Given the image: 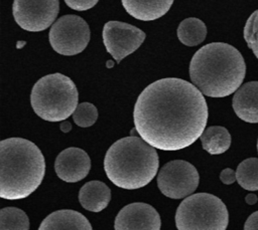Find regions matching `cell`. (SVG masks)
Wrapping results in <instances>:
<instances>
[{"mask_svg": "<svg viewBox=\"0 0 258 230\" xmlns=\"http://www.w3.org/2000/svg\"><path fill=\"white\" fill-rule=\"evenodd\" d=\"M208 105L192 83L175 77L158 79L139 94L133 111L135 130L155 149L178 151L205 131Z\"/></svg>", "mask_w": 258, "mask_h": 230, "instance_id": "6da1fadb", "label": "cell"}, {"mask_svg": "<svg viewBox=\"0 0 258 230\" xmlns=\"http://www.w3.org/2000/svg\"><path fill=\"white\" fill-rule=\"evenodd\" d=\"M246 74V63L240 51L224 42L209 43L200 48L189 63L192 83L211 97L235 92Z\"/></svg>", "mask_w": 258, "mask_h": 230, "instance_id": "7a4b0ae2", "label": "cell"}, {"mask_svg": "<svg viewBox=\"0 0 258 230\" xmlns=\"http://www.w3.org/2000/svg\"><path fill=\"white\" fill-rule=\"evenodd\" d=\"M0 197L20 200L28 197L41 184L45 173L44 157L39 148L22 138H9L0 143Z\"/></svg>", "mask_w": 258, "mask_h": 230, "instance_id": "3957f363", "label": "cell"}, {"mask_svg": "<svg viewBox=\"0 0 258 230\" xmlns=\"http://www.w3.org/2000/svg\"><path fill=\"white\" fill-rule=\"evenodd\" d=\"M159 160L155 148L142 138L125 137L116 141L107 151L104 170L108 179L117 187L139 189L155 177Z\"/></svg>", "mask_w": 258, "mask_h": 230, "instance_id": "277c9868", "label": "cell"}, {"mask_svg": "<svg viewBox=\"0 0 258 230\" xmlns=\"http://www.w3.org/2000/svg\"><path fill=\"white\" fill-rule=\"evenodd\" d=\"M78 99L76 84L61 73L48 74L38 79L30 94V103L34 112L48 122L68 119L77 108Z\"/></svg>", "mask_w": 258, "mask_h": 230, "instance_id": "5b68a950", "label": "cell"}, {"mask_svg": "<svg viewBox=\"0 0 258 230\" xmlns=\"http://www.w3.org/2000/svg\"><path fill=\"white\" fill-rule=\"evenodd\" d=\"M228 222L226 205L220 198L208 193L187 196L175 213L178 230H225Z\"/></svg>", "mask_w": 258, "mask_h": 230, "instance_id": "8992f818", "label": "cell"}, {"mask_svg": "<svg viewBox=\"0 0 258 230\" xmlns=\"http://www.w3.org/2000/svg\"><path fill=\"white\" fill-rule=\"evenodd\" d=\"M48 37L54 51L61 55H76L87 47L90 28L82 17L64 15L52 24Z\"/></svg>", "mask_w": 258, "mask_h": 230, "instance_id": "52a82bcc", "label": "cell"}, {"mask_svg": "<svg viewBox=\"0 0 258 230\" xmlns=\"http://www.w3.org/2000/svg\"><path fill=\"white\" fill-rule=\"evenodd\" d=\"M199 173L190 163L174 160L163 165L157 175L160 192L171 199H182L196 191L199 186Z\"/></svg>", "mask_w": 258, "mask_h": 230, "instance_id": "ba28073f", "label": "cell"}, {"mask_svg": "<svg viewBox=\"0 0 258 230\" xmlns=\"http://www.w3.org/2000/svg\"><path fill=\"white\" fill-rule=\"evenodd\" d=\"M58 11V0H14L12 6L16 23L31 32L48 28L54 22Z\"/></svg>", "mask_w": 258, "mask_h": 230, "instance_id": "9c48e42d", "label": "cell"}, {"mask_svg": "<svg viewBox=\"0 0 258 230\" xmlns=\"http://www.w3.org/2000/svg\"><path fill=\"white\" fill-rule=\"evenodd\" d=\"M103 42L106 50L120 63L123 58L133 53L145 40V33L125 22L109 21L103 27Z\"/></svg>", "mask_w": 258, "mask_h": 230, "instance_id": "30bf717a", "label": "cell"}, {"mask_svg": "<svg viewBox=\"0 0 258 230\" xmlns=\"http://www.w3.org/2000/svg\"><path fill=\"white\" fill-rule=\"evenodd\" d=\"M161 221L157 211L145 203L123 207L115 219L116 230H159Z\"/></svg>", "mask_w": 258, "mask_h": 230, "instance_id": "8fae6325", "label": "cell"}, {"mask_svg": "<svg viewBox=\"0 0 258 230\" xmlns=\"http://www.w3.org/2000/svg\"><path fill=\"white\" fill-rule=\"evenodd\" d=\"M91 169L89 155L79 148H68L55 159L54 171L59 179L68 183H76L87 177Z\"/></svg>", "mask_w": 258, "mask_h": 230, "instance_id": "7c38bea8", "label": "cell"}, {"mask_svg": "<svg viewBox=\"0 0 258 230\" xmlns=\"http://www.w3.org/2000/svg\"><path fill=\"white\" fill-rule=\"evenodd\" d=\"M232 105L242 121L258 123V81H249L241 85L235 91Z\"/></svg>", "mask_w": 258, "mask_h": 230, "instance_id": "4fadbf2b", "label": "cell"}, {"mask_svg": "<svg viewBox=\"0 0 258 230\" xmlns=\"http://www.w3.org/2000/svg\"><path fill=\"white\" fill-rule=\"evenodd\" d=\"M39 230H91L89 220L80 212L74 210H58L52 212L40 223Z\"/></svg>", "mask_w": 258, "mask_h": 230, "instance_id": "5bb4252c", "label": "cell"}, {"mask_svg": "<svg viewBox=\"0 0 258 230\" xmlns=\"http://www.w3.org/2000/svg\"><path fill=\"white\" fill-rule=\"evenodd\" d=\"M126 12L142 21H152L167 13L173 0H121Z\"/></svg>", "mask_w": 258, "mask_h": 230, "instance_id": "9a60e30c", "label": "cell"}, {"mask_svg": "<svg viewBox=\"0 0 258 230\" xmlns=\"http://www.w3.org/2000/svg\"><path fill=\"white\" fill-rule=\"evenodd\" d=\"M111 199L109 187L101 181H91L86 183L79 192L81 205L89 211L100 212L104 210Z\"/></svg>", "mask_w": 258, "mask_h": 230, "instance_id": "2e32d148", "label": "cell"}, {"mask_svg": "<svg viewBox=\"0 0 258 230\" xmlns=\"http://www.w3.org/2000/svg\"><path fill=\"white\" fill-rule=\"evenodd\" d=\"M203 149L211 155L225 153L231 146V135L221 126H212L203 132L200 137Z\"/></svg>", "mask_w": 258, "mask_h": 230, "instance_id": "e0dca14e", "label": "cell"}, {"mask_svg": "<svg viewBox=\"0 0 258 230\" xmlns=\"http://www.w3.org/2000/svg\"><path fill=\"white\" fill-rule=\"evenodd\" d=\"M176 34L182 44L186 46H196L205 40L207 27L202 20L189 17L180 22Z\"/></svg>", "mask_w": 258, "mask_h": 230, "instance_id": "ac0fdd59", "label": "cell"}, {"mask_svg": "<svg viewBox=\"0 0 258 230\" xmlns=\"http://www.w3.org/2000/svg\"><path fill=\"white\" fill-rule=\"evenodd\" d=\"M238 184L248 191H258V159L242 161L236 171Z\"/></svg>", "mask_w": 258, "mask_h": 230, "instance_id": "d6986e66", "label": "cell"}, {"mask_svg": "<svg viewBox=\"0 0 258 230\" xmlns=\"http://www.w3.org/2000/svg\"><path fill=\"white\" fill-rule=\"evenodd\" d=\"M0 229L1 230H27L29 220L21 209L6 207L0 210Z\"/></svg>", "mask_w": 258, "mask_h": 230, "instance_id": "ffe728a7", "label": "cell"}, {"mask_svg": "<svg viewBox=\"0 0 258 230\" xmlns=\"http://www.w3.org/2000/svg\"><path fill=\"white\" fill-rule=\"evenodd\" d=\"M73 119L76 125L81 128L91 127L98 119V109L91 102H81L73 112Z\"/></svg>", "mask_w": 258, "mask_h": 230, "instance_id": "44dd1931", "label": "cell"}, {"mask_svg": "<svg viewBox=\"0 0 258 230\" xmlns=\"http://www.w3.org/2000/svg\"><path fill=\"white\" fill-rule=\"evenodd\" d=\"M244 39L258 59V10L254 11L246 21Z\"/></svg>", "mask_w": 258, "mask_h": 230, "instance_id": "7402d4cb", "label": "cell"}, {"mask_svg": "<svg viewBox=\"0 0 258 230\" xmlns=\"http://www.w3.org/2000/svg\"><path fill=\"white\" fill-rule=\"evenodd\" d=\"M99 0H64L66 4L77 11H85L93 8Z\"/></svg>", "mask_w": 258, "mask_h": 230, "instance_id": "603a6c76", "label": "cell"}, {"mask_svg": "<svg viewBox=\"0 0 258 230\" xmlns=\"http://www.w3.org/2000/svg\"><path fill=\"white\" fill-rule=\"evenodd\" d=\"M220 179L222 181V183L226 184V185H230V184H233L236 180H237V177H236V172L230 168H227V169H224L221 174H220Z\"/></svg>", "mask_w": 258, "mask_h": 230, "instance_id": "cb8c5ba5", "label": "cell"}, {"mask_svg": "<svg viewBox=\"0 0 258 230\" xmlns=\"http://www.w3.org/2000/svg\"><path fill=\"white\" fill-rule=\"evenodd\" d=\"M245 230H258V211L251 214L245 222Z\"/></svg>", "mask_w": 258, "mask_h": 230, "instance_id": "d4e9b609", "label": "cell"}, {"mask_svg": "<svg viewBox=\"0 0 258 230\" xmlns=\"http://www.w3.org/2000/svg\"><path fill=\"white\" fill-rule=\"evenodd\" d=\"M245 201H246V203H247V204H249V205H254L255 203H257L258 198H257V196H256L255 194L250 193V194H248V195L246 196Z\"/></svg>", "mask_w": 258, "mask_h": 230, "instance_id": "484cf974", "label": "cell"}, {"mask_svg": "<svg viewBox=\"0 0 258 230\" xmlns=\"http://www.w3.org/2000/svg\"><path fill=\"white\" fill-rule=\"evenodd\" d=\"M71 129H72V127H71V123H70V122L64 121V122L61 123V125H60V130H61L62 132L68 133V132L71 131Z\"/></svg>", "mask_w": 258, "mask_h": 230, "instance_id": "4316f807", "label": "cell"}, {"mask_svg": "<svg viewBox=\"0 0 258 230\" xmlns=\"http://www.w3.org/2000/svg\"><path fill=\"white\" fill-rule=\"evenodd\" d=\"M111 62H112V61H108V66H109V67L112 65V63H111Z\"/></svg>", "mask_w": 258, "mask_h": 230, "instance_id": "83f0119b", "label": "cell"}, {"mask_svg": "<svg viewBox=\"0 0 258 230\" xmlns=\"http://www.w3.org/2000/svg\"><path fill=\"white\" fill-rule=\"evenodd\" d=\"M257 151H258V141H257Z\"/></svg>", "mask_w": 258, "mask_h": 230, "instance_id": "f1b7e54d", "label": "cell"}]
</instances>
